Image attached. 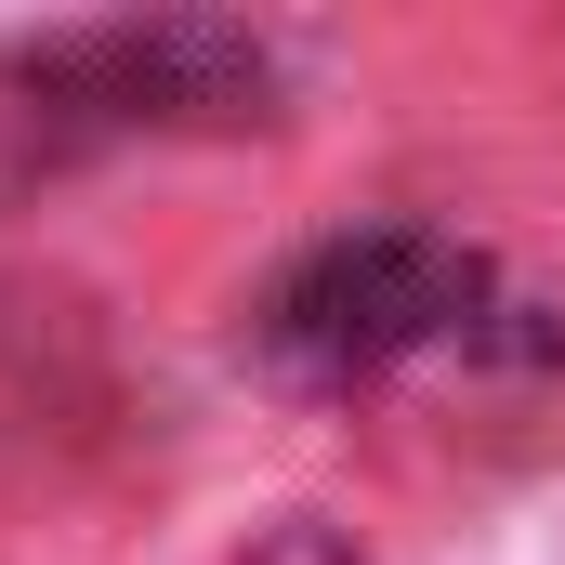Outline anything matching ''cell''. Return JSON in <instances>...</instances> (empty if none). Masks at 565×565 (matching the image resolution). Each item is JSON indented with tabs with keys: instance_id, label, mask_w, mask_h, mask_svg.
Segmentation results:
<instances>
[{
	"instance_id": "6da1fadb",
	"label": "cell",
	"mask_w": 565,
	"mask_h": 565,
	"mask_svg": "<svg viewBox=\"0 0 565 565\" xmlns=\"http://www.w3.org/2000/svg\"><path fill=\"white\" fill-rule=\"evenodd\" d=\"M473 329H487V264L447 224H355V237L302 250L250 316V342L289 395H355V382L408 369L434 342H473Z\"/></svg>"
},
{
	"instance_id": "7a4b0ae2",
	"label": "cell",
	"mask_w": 565,
	"mask_h": 565,
	"mask_svg": "<svg viewBox=\"0 0 565 565\" xmlns=\"http://www.w3.org/2000/svg\"><path fill=\"white\" fill-rule=\"evenodd\" d=\"M277 565H342V553H329L316 526H289V540H277Z\"/></svg>"
}]
</instances>
